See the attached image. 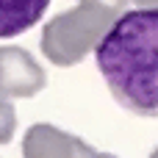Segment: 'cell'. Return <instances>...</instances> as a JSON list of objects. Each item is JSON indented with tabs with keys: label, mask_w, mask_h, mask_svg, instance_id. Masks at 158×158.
<instances>
[{
	"label": "cell",
	"mask_w": 158,
	"mask_h": 158,
	"mask_svg": "<svg viewBox=\"0 0 158 158\" xmlns=\"http://www.w3.org/2000/svg\"><path fill=\"white\" fill-rule=\"evenodd\" d=\"M136 6H158V0H133Z\"/></svg>",
	"instance_id": "7"
},
{
	"label": "cell",
	"mask_w": 158,
	"mask_h": 158,
	"mask_svg": "<svg viewBox=\"0 0 158 158\" xmlns=\"http://www.w3.org/2000/svg\"><path fill=\"white\" fill-rule=\"evenodd\" d=\"M94 158H119V156H114V153H97Z\"/></svg>",
	"instance_id": "8"
},
{
	"label": "cell",
	"mask_w": 158,
	"mask_h": 158,
	"mask_svg": "<svg viewBox=\"0 0 158 158\" xmlns=\"http://www.w3.org/2000/svg\"><path fill=\"white\" fill-rule=\"evenodd\" d=\"M150 158H158V147H156V150H153V153H150Z\"/></svg>",
	"instance_id": "9"
},
{
	"label": "cell",
	"mask_w": 158,
	"mask_h": 158,
	"mask_svg": "<svg viewBox=\"0 0 158 158\" xmlns=\"http://www.w3.org/2000/svg\"><path fill=\"white\" fill-rule=\"evenodd\" d=\"M94 58L122 108L158 119V6L128 8L94 47Z\"/></svg>",
	"instance_id": "1"
},
{
	"label": "cell",
	"mask_w": 158,
	"mask_h": 158,
	"mask_svg": "<svg viewBox=\"0 0 158 158\" xmlns=\"http://www.w3.org/2000/svg\"><path fill=\"white\" fill-rule=\"evenodd\" d=\"M133 0H81L75 8L53 17L42 28V53L56 67L81 64Z\"/></svg>",
	"instance_id": "2"
},
{
	"label": "cell",
	"mask_w": 158,
	"mask_h": 158,
	"mask_svg": "<svg viewBox=\"0 0 158 158\" xmlns=\"http://www.w3.org/2000/svg\"><path fill=\"white\" fill-rule=\"evenodd\" d=\"M94 156H97V150L89 147L83 139L56 128V125H47V122L31 125L22 139V158H94Z\"/></svg>",
	"instance_id": "4"
},
{
	"label": "cell",
	"mask_w": 158,
	"mask_h": 158,
	"mask_svg": "<svg viewBox=\"0 0 158 158\" xmlns=\"http://www.w3.org/2000/svg\"><path fill=\"white\" fill-rule=\"evenodd\" d=\"M47 6L50 0H0V39H11L33 28L44 17Z\"/></svg>",
	"instance_id": "5"
},
{
	"label": "cell",
	"mask_w": 158,
	"mask_h": 158,
	"mask_svg": "<svg viewBox=\"0 0 158 158\" xmlns=\"http://www.w3.org/2000/svg\"><path fill=\"white\" fill-rule=\"evenodd\" d=\"M17 131V111L8 94H0V144H8Z\"/></svg>",
	"instance_id": "6"
},
{
	"label": "cell",
	"mask_w": 158,
	"mask_h": 158,
	"mask_svg": "<svg viewBox=\"0 0 158 158\" xmlns=\"http://www.w3.org/2000/svg\"><path fill=\"white\" fill-rule=\"evenodd\" d=\"M47 86V75L42 64L22 47L6 44L0 47V94L14 97H36Z\"/></svg>",
	"instance_id": "3"
}]
</instances>
